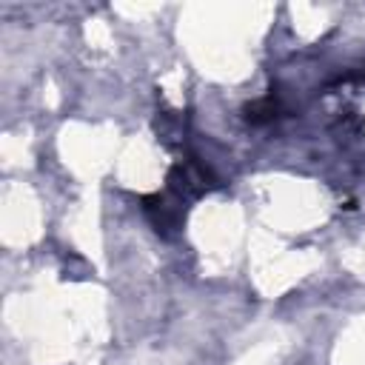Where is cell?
I'll use <instances>...</instances> for the list:
<instances>
[{
	"label": "cell",
	"instance_id": "cell-1",
	"mask_svg": "<svg viewBox=\"0 0 365 365\" xmlns=\"http://www.w3.org/2000/svg\"><path fill=\"white\" fill-rule=\"evenodd\" d=\"M168 182H171V188L180 191V194H202L205 188L214 185V177H211V171H208L202 163H197V160H182V163H177V165L171 168Z\"/></svg>",
	"mask_w": 365,
	"mask_h": 365
},
{
	"label": "cell",
	"instance_id": "cell-2",
	"mask_svg": "<svg viewBox=\"0 0 365 365\" xmlns=\"http://www.w3.org/2000/svg\"><path fill=\"white\" fill-rule=\"evenodd\" d=\"M143 202H145L143 208H145V214H148V220L154 222V228H157V231H171V228H177V225H180L182 211H180V205H177V202L165 200L163 194L145 197Z\"/></svg>",
	"mask_w": 365,
	"mask_h": 365
},
{
	"label": "cell",
	"instance_id": "cell-3",
	"mask_svg": "<svg viewBox=\"0 0 365 365\" xmlns=\"http://www.w3.org/2000/svg\"><path fill=\"white\" fill-rule=\"evenodd\" d=\"M277 114H279V100H277L274 94H268V97H262V100H257V103H251V106L245 108V120H248L251 125L271 123Z\"/></svg>",
	"mask_w": 365,
	"mask_h": 365
}]
</instances>
